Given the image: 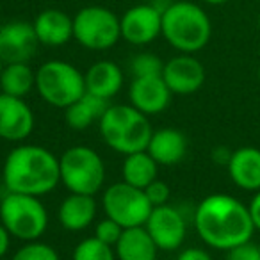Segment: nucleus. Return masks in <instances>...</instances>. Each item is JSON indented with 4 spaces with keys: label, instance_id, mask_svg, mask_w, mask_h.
I'll return each mask as SVG.
<instances>
[{
    "label": "nucleus",
    "instance_id": "obj_12",
    "mask_svg": "<svg viewBox=\"0 0 260 260\" xmlns=\"http://www.w3.org/2000/svg\"><path fill=\"white\" fill-rule=\"evenodd\" d=\"M205 66L192 54L175 55L164 62L162 79L173 94H194L205 84Z\"/></svg>",
    "mask_w": 260,
    "mask_h": 260
},
{
    "label": "nucleus",
    "instance_id": "obj_20",
    "mask_svg": "<svg viewBox=\"0 0 260 260\" xmlns=\"http://www.w3.org/2000/svg\"><path fill=\"white\" fill-rule=\"evenodd\" d=\"M84 82H86L87 93L104 98V100H111L121 91L125 84V75L116 62L98 61L91 64L84 73Z\"/></svg>",
    "mask_w": 260,
    "mask_h": 260
},
{
    "label": "nucleus",
    "instance_id": "obj_14",
    "mask_svg": "<svg viewBox=\"0 0 260 260\" xmlns=\"http://www.w3.org/2000/svg\"><path fill=\"white\" fill-rule=\"evenodd\" d=\"M171 96L173 93L164 82L162 75L132 77V82L128 86L130 105L146 116L160 114L166 111L170 107Z\"/></svg>",
    "mask_w": 260,
    "mask_h": 260
},
{
    "label": "nucleus",
    "instance_id": "obj_27",
    "mask_svg": "<svg viewBox=\"0 0 260 260\" xmlns=\"http://www.w3.org/2000/svg\"><path fill=\"white\" fill-rule=\"evenodd\" d=\"M164 61L155 54L141 52L130 59V73L132 77H148V75H162Z\"/></svg>",
    "mask_w": 260,
    "mask_h": 260
},
{
    "label": "nucleus",
    "instance_id": "obj_10",
    "mask_svg": "<svg viewBox=\"0 0 260 260\" xmlns=\"http://www.w3.org/2000/svg\"><path fill=\"white\" fill-rule=\"evenodd\" d=\"M145 228L155 241L159 251H177L187 235V221L180 209L173 205L153 207Z\"/></svg>",
    "mask_w": 260,
    "mask_h": 260
},
{
    "label": "nucleus",
    "instance_id": "obj_4",
    "mask_svg": "<svg viewBox=\"0 0 260 260\" xmlns=\"http://www.w3.org/2000/svg\"><path fill=\"white\" fill-rule=\"evenodd\" d=\"M98 130L105 145L121 155L146 150L153 132L148 116L130 104L109 105L98 121Z\"/></svg>",
    "mask_w": 260,
    "mask_h": 260
},
{
    "label": "nucleus",
    "instance_id": "obj_38",
    "mask_svg": "<svg viewBox=\"0 0 260 260\" xmlns=\"http://www.w3.org/2000/svg\"><path fill=\"white\" fill-rule=\"evenodd\" d=\"M256 25H258V32H260V13H258V18H256Z\"/></svg>",
    "mask_w": 260,
    "mask_h": 260
},
{
    "label": "nucleus",
    "instance_id": "obj_15",
    "mask_svg": "<svg viewBox=\"0 0 260 260\" xmlns=\"http://www.w3.org/2000/svg\"><path fill=\"white\" fill-rule=\"evenodd\" d=\"M40 40L29 22H9L0 32V57L4 62H29L38 50Z\"/></svg>",
    "mask_w": 260,
    "mask_h": 260
},
{
    "label": "nucleus",
    "instance_id": "obj_26",
    "mask_svg": "<svg viewBox=\"0 0 260 260\" xmlns=\"http://www.w3.org/2000/svg\"><path fill=\"white\" fill-rule=\"evenodd\" d=\"M11 260H61L54 246L43 241H29L15 251Z\"/></svg>",
    "mask_w": 260,
    "mask_h": 260
},
{
    "label": "nucleus",
    "instance_id": "obj_11",
    "mask_svg": "<svg viewBox=\"0 0 260 260\" xmlns=\"http://www.w3.org/2000/svg\"><path fill=\"white\" fill-rule=\"evenodd\" d=\"M162 11L153 4H139L119 18L121 38L130 45L143 47L162 36Z\"/></svg>",
    "mask_w": 260,
    "mask_h": 260
},
{
    "label": "nucleus",
    "instance_id": "obj_30",
    "mask_svg": "<svg viewBox=\"0 0 260 260\" xmlns=\"http://www.w3.org/2000/svg\"><path fill=\"white\" fill-rule=\"evenodd\" d=\"M226 260H260V246L248 241L226 251Z\"/></svg>",
    "mask_w": 260,
    "mask_h": 260
},
{
    "label": "nucleus",
    "instance_id": "obj_35",
    "mask_svg": "<svg viewBox=\"0 0 260 260\" xmlns=\"http://www.w3.org/2000/svg\"><path fill=\"white\" fill-rule=\"evenodd\" d=\"M203 2H207V4H210V6H221V4H224V2H228V0H203Z\"/></svg>",
    "mask_w": 260,
    "mask_h": 260
},
{
    "label": "nucleus",
    "instance_id": "obj_22",
    "mask_svg": "<svg viewBox=\"0 0 260 260\" xmlns=\"http://www.w3.org/2000/svg\"><path fill=\"white\" fill-rule=\"evenodd\" d=\"M109 100H104L100 96H94L91 93H84L79 100L73 102L70 107L64 109L66 125L73 130H86L93 123H98L104 112L109 107Z\"/></svg>",
    "mask_w": 260,
    "mask_h": 260
},
{
    "label": "nucleus",
    "instance_id": "obj_6",
    "mask_svg": "<svg viewBox=\"0 0 260 260\" xmlns=\"http://www.w3.org/2000/svg\"><path fill=\"white\" fill-rule=\"evenodd\" d=\"M61 184L70 192L94 196L105 182V164L102 155L91 146L77 145L59 157Z\"/></svg>",
    "mask_w": 260,
    "mask_h": 260
},
{
    "label": "nucleus",
    "instance_id": "obj_9",
    "mask_svg": "<svg viewBox=\"0 0 260 260\" xmlns=\"http://www.w3.org/2000/svg\"><path fill=\"white\" fill-rule=\"evenodd\" d=\"M102 207L107 217L123 228L145 226L153 205L146 198L145 189H138L126 182L111 184L102 194Z\"/></svg>",
    "mask_w": 260,
    "mask_h": 260
},
{
    "label": "nucleus",
    "instance_id": "obj_34",
    "mask_svg": "<svg viewBox=\"0 0 260 260\" xmlns=\"http://www.w3.org/2000/svg\"><path fill=\"white\" fill-rule=\"evenodd\" d=\"M230 155H232V152H230V150L224 148V146H217V148L212 152L214 162L223 164V166H226V164H228V160H230Z\"/></svg>",
    "mask_w": 260,
    "mask_h": 260
},
{
    "label": "nucleus",
    "instance_id": "obj_37",
    "mask_svg": "<svg viewBox=\"0 0 260 260\" xmlns=\"http://www.w3.org/2000/svg\"><path fill=\"white\" fill-rule=\"evenodd\" d=\"M256 77H258V80H260V62H258V68H256Z\"/></svg>",
    "mask_w": 260,
    "mask_h": 260
},
{
    "label": "nucleus",
    "instance_id": "obj_2",
    "mask_svg": "<svg viewBox=\"0 0 260 260\" xmlns=\"http://www.w3.org/2000/svg\"><path fill=\"white\" fill-rule=\"evenodd\" d=\"M2 180L8 192L41 198L61 184L59 157L45 146L20 145L6 157Z\"/></svg>",
    "mask_w": 260,
    "mask_h": 260
},
{
    "label": "nucleus",
    "instance_id": "obj_29",
    "mask_svg": "<svg viewBox=\"0 0 260 260\" xmlns=\"http://www.w3.org/2000/svg\"><path fill=\"white\" fill-rule=\"evenodd\" d=\"M145 194L153 207H160V205H166V203L170 202L171 189L166 182H162V180L157 178V180H153L148 187H145Z\"/></svg>",
    "mask_w": 260,
    "mask_h": 260
},
{
    "label": "nucleus",
    "instance_id": "obj_18",
    "mask_svg": "<svg viewBox=\"0 0 260 260\" xmlns=\"http://www.w3.org/2000/svg\"><path fill=\"white\" fill-rule=\"evenodd\" d=\"M98 205L94 196L70 192L61 202L57 210V219L64 230L82 232L96 219Z\"/></svg>",
    "mask_w": 260,
    "mask_h": 260
},
{
    "label": "nucleus",
    "instance_id": "obj_32",
    "mask_svg": "<svg viewBox=\"0 0 260 260\" xmlns=\"http://www.w3.org/2000/svg\"><path fill=\"white\" fill-rule=\"evenodd\" d=\"M248 209H249V214H251L253 226H255V230L260 232V191H256L255 194H253Z\"/></svg>",
    "mask_w": 260,
    "mask_h": 260
},
{
    "label": "nucleus",
    "instance_id": "obj_13",
    "mask_svg": "<svg viewBox=\"0 0 260 260\" xmlns=\"http://www.w3.org/2000/svg\"><path fill=\"white\" fill-rule=\"evenodd\" d=\"M34 112L23 98L0 93V139L22 143L32 134Z\"/></svg>",
    "mask_w": 260,
    "mask_h": 260
},
{
    "label": "nucleus",
    "instance_id": "obj_25",
    "mask_svg": "<svg viewBox=\"0 0 260 260\" xmlns=\"http://www.w3.org/2000/svg\"><path fill=\"white\" fill-rule=\"evenodd\" d=\"M72 260H116V253L112 246L104 244L93 235L75 246Z\"/></svg>",
    "mask_w": 260,
    "mask_h": 260
},
{
    "label": "nucleus",
    "instance_id": "obj_16",
    "mask_svg": "<svg viewBox=\"0 0 260 260\" xmlns=\"http://www.w3.org/2000/svg\"><path fill=\"white\" fill-rule=\"evenodd\" d=\"M146 152L159 166H175L182 162L187 153V138L182 130L173 126L157 128L152 132Z\"/></svg>",
    "mask_w": 260,
    "mask_h": 260
},
{
    "label": "nucleus",
    "instance_id": "obj_24",
    "mask_svg": "<svg viewBox=\"0 0 260 260\" xmlns=\"http://www.w3.org/2000/svg\"><path fill=\"white\" fill-rule=\"evenodd\" d=\"M36 87V72L29 62H6L0 75V93L25 98Z\"/></svg>",
    "mask_w": 260,
    "mask_h": 260
},
{
    "label": "nucleus",
    "instance_id": "obj_28",
    "mask_svg": "<svg viewBox=\"0 0 260 260\" xmlns=\"http://www.w3.org/2000/svg\"><path fill=\"white\" fill-rule=\"evenodd\" d=\"M123 230H125V228H123L121 224L116 223L114 219H111V217L105 216L104 219L98 221L96 226H94V237H96L98 241L104 242V244L112 246V248H114L116 242H118V239L121 237Z\"/></svg>",
    "mask_w": 260,
    "mask_h": 260
},
{
    "label": "nucleus",
    "instance_id": "obj_17",
    "mask_svg": "<svg viewBox=\"0 0 260 260\" xmlns=\"http://www.w3.org/2000/svg\"><path fill=\"white\" fill-rule=\"evenodd\" d=\"M230 180L242 191H260V150L241 146L234 150L226 164Z\"/></svg>",
    "mask_w": 260,
    "mask_h": 260
},
{
    "label": "nucleus",
    "instance_id": "obj_7",
    "mask_svg": "<svg viewBox=\"0 0 260 260\" xmlns=\"http://www.w3.org/2000/svg\"><path fill=\"white\" fill-rule=\"evenodd\" d=\"M36 91L48 105L64 111L86 93L84 73L70 62L52 59L36 70Z\"/></svg>",
    "mask_w": 260,
    "mask_h": 260
},
{
    "label": "nucleus",
    "instance_id": "obj_5",
    "mask_svg": "<svg viewBox=\"0 0 260 260\" xmlns=\"http://www.w3.org/2000/svg\"><path fill=\"white\" fill-rule=\"evenodd\" d=\"M48 210L38 196L6 192L0 200V223L11 237L23 242L38 241L48 228Z\"/></svg>",
    "mask_w": 260,
    "mask_h": 260
},
{
    "label": "nucleus",
    "instance_id": "obj_31",
    "mask_svg": "<svg viewBox=\"0 0 260 260\" xmlns=\"http://www.w3.org/2000/svg\"><path fill=\"white\" fill-rule=\"evenodd\" d=\"M177 260H212V256L203 248H185L178 253Z\"/></svg>",
    "mask_w": 260,
    "mask_h": 260
},
{
    "label": "nucleus",
    "instance_id": "obj_19",
    "mask_svg": "<svg viewBox=\"0 0 260 260\" xmlns=\"http://www.w3.org/2000/svg\"><path fill=\"white\" fill-rule=\"evenodd\" d=\"M40 45L62 47L73 40V18L61 9H45L32 22Z\"/></svg>",
    "mask_w": 260,
    "mask_h": 260
},
{
    "label": "nucleus",
    "instance_id": "obj_21",
    "mask_svg": "<svg viewBox=\"0 0 260 260\" xmlns=\"http://www.w3.org/2000/svg\"><path fill=\"white\" fill-rule=\"evenodd\" d=\"M116 260H157L159 248L145 226L125 228L114 246Z\"/></svg>",
    "mask_w": 260,
    "mask_h": 260
},
{
    "label": "nucleus",
    "instance_id": "obj_23",
    "mask_svg": "<svg viewBox=\"0 0 260 260\" xmlns=\"http://www.w3.org/2000/svg\"><path fill=\"white\" fill-rule=\"evenodd\" d=\"M157 175H159V164L153 160V157L146 150L128 153L123 159L121 178L123 182L134 185V187H148L153 180H157Z\"/></svg>",
    "mask_w": 260,
    "mask_h": 260
},
{
    "label": "nucleus",
    "instance_id": "obj_33",
    "mask_svg": "<svg viewBox=\"0 0 260 260\" xmlns=\"http://www.w3.org/2000/svg\"><path fill=\"white\" fill-rule=\"evenodd\" d=\"M9 246H11V234L0 223V258H4V255L9 251Z\"/></svg>",
    "mask_w": 260,
    "mask_h": 260
},
{
    "label": "nucleus",
    "instance_id": "obj_1",
    "mask_svg": "<svg viewBox=\"0 0 260 260\" xmlns=\"http://www.w3.org/2000/svg\"><path fill=\"white\" fill-rule=\"evenodd\" d=\"M192 221L198 237L209 248L221 251L251 241L255 234L248 205L223 192L205 196L196 205Z\"/></svg>",
    "mask_w": 260,
    "mask_h": 260
},
{
    "label": "nucleus",
    "instance_id": "obj_8",
    "mask_svg": "<svg viewBox=\"0 0 260 260\" xmlns=\"http://www.w3.org/2000/svg\"><path fill=\"white\" fill-rule=\"evenodd\" d=\"M119 38V18L111 9L87 6L73 16V40L87 50H109L118 43Z\"/></svg>",
    "mask_w": 260,
    "mask_h": 260
},
{
    "label": "nucleus",
    "instance_id": "obj_3",
    "mask_svg": "<svg viewBox=\"0 0 260 260\" xmlns=\"http://www.w3.org/2000/svg\"><path fill=\"white\" fill-rule=\"evenodd\" d=\"M212 36L210 18L198 4L180 0L162 11V38L180 54H196Z\"/></svg>",
    "mask_w": 260,
    "mask_h": 260
},
{
    "label": "nucleus",
    "instance_id": "obj_36",
    "mask_svg": "<svg viewBox=\"0 0 260 260\" xmlns=\"http://www.w3.org/2000/svg\"><path fill=\"white\" fill-rule=\"evenodd\" d=\"M4 64H6V62H4V59L0 57V75H2V70H4Z\"/></svg>",
    "mask_w": 260,
    "mask_h": 260
},
{
    "label": "nucleus",
    "instance_id": "obj_39",
    "mask_svg": "<svg viewBox=\"0 0 260 260\" xmlns=\"http://www.w3.org/2000/svg\"><path fill=\"white\" fill-rule=\"evenodd\" d=\"M2 27H4V25H2V22H0V32H2Z\"/></svg>",
    "mask_w": 260,
    "mask_h": 260
}]
</instances>
